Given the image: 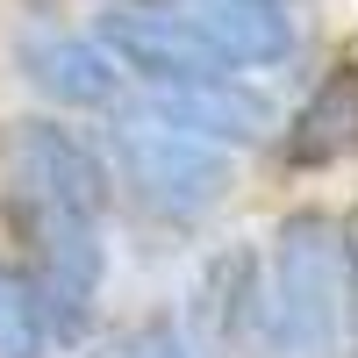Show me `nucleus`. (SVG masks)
I'll return each mask as SVG.
<instances>
[{"label":"nucleus","instance_id":"nucleus-1","mask_svg":"<svg viewBox=\"0 0 358 358\" xmlns=\"http://www.w3.org/2000/svg\"><path fill=\"white\" fill-rule=\"evenodd\" d=\"M94 136L115 179V208H129L151 229H201L236 194V151L165 122L129 94L108 115H94Z\"/></svg>","mask_w":358,"mask_h":358},{"label":"nucleus","instance_id":"nucleus-2","mask_svg":"<svg viewBox=\"0 0 358 358\" xmlns=\"http://www.w3.org/2000/svg\"><path fill=\"white\" fill-rule=\"evenodd\" d=\"M258 358H344L337 208H287L258 244Z\"/></svg>","mask_w":358,"mask_h":358},{"label":"nucleus","instance_id":"nucleus-3","mask_svg":"<svg viewBox=\"0 0 358 358\" xmlns=\"http://www.w3.org/2000/svg\"><path fill=\"white\" fill-rule=\"evenodd\" d=\"M0 236L22 258V273L36 280L57 351H79L108 322V215L0 194Z\"/></svg>","mask_w":358,"mask_h":358},{"label":"nucleus","instance_id":"nucleus-4","mask_svg":"<svg viewBox=\"0 0 358 358\" xmlns=\"http://www.w3.org/2000/svg\"><path fill=\"white\" fill-rule=\"evenodd\" d=\"M0 194L115 222V179H108V158H101V136L79 129L57 108L0 115Z\"/></svg>","mask_w":358,"mask_h":358},{"label":"nucleus","instance_id":"nucleus-5","mask_svg":"<svg viewBox=\"0 0 358 358\" xmlns=\"http://www.w3.org/2000/svg\"><path fill=\"white\" fill-rule=\"evenodd\" d=\"M8 65L22 79V94L36 108H57V115H108L129 94L122 65L94 43V29L57 22V8L50 15H22L8 29Z\"/></svg>","mask_w":358,"mask_h":358},{"label":"nucleus","instance_id":"nucleus-6","mask_svg":"<svg viewBox=\"0 0 358 358\" xmlns=\"http://www.w3.org/2000/svg\"><path fill=\"white\" fill-rule=\"evenodd\" d=\"M129 101H143L151 115L194 129L222 151H258L280 129V108L265 94V79L251 72H208V79H165V86H129Z\"/></svg>","mask_w":358,"mask_h":358},{"label":"nucleus","instance_id":"nucleus-7","mask_svg":"<svg viewBox=\"0 0 358 358\" xmlns=\"http://www.w3.org/2000/svg\"><path fill=\"white\" fill-rule=\"evenodd\" d=\"M273 158H280V172H301V179L358 165V50L330 57L301 86V101L273 129Z\"/></svg>","mask_w":358,"mask_h":358},{"label":"nucleus","instance_id":"nucleus-8","mask_svg":"<svg viewBox=\"0 0 358 358\" xmlns=\"http://www.w3.org/2000/svg\"><path fill=\"white\" fill-rule=\"evenodd\" d=\"M179 8L236 72H287L301 57V0H165Z\"/></svg>","mask_w":358,"mask_h":358},{"label":"nucleus","instance_id":"nucleus-9","mask_svg":"<svg viewBox=\"0 0 358 358\" xmlns=\"http://www.w3.org/2000/svg\"><path fill=\"white\" fill-rule=\"evenodd\" d=\"M0 358H57L43 294H36V280L22 273L15 251H0Z\"/></svg>","mask_w":358,"mask_h":358},{"label":"nucleus","instance_id":"nucleus-10","mask_svg":"<svg viewBox=\"0 0 358 358\" xmlns=\"http://www.w3.org/2000/svg\"><path fill=\"white\" fill-rule=\"evenodd\" d=\"M86 358H208L201 351V337L187 330L179 315H165V308H151V315H129V322H101L94 337L79 344Z\"/></svg>","mask_w":358,"mask_h":358},{"label":"nucleus","instance_id":"nucleus-11","mask_svg":"<svg viewBox=\"0 0 358 358\" xmlns=\"http://www.w3.org/2000/svg\"><path fill=\"white\" fill-rule=\"evenodd\" d=\"M337 229H344V358H358V208H344Z\"/></svg>","mask_w":358,"mask_h":358},{"label":"nucleus","instance_id":"nucleus-12","mask_svg":"<svg viewBox=\"0 0 358 358\" xmlns=\"http://www.w3.org/2000/svg\"><path fill=\"white\" fill-rule=\"evenodd\" d=\"M15 8H22V15H50L57 0H15Z\"/></svg>","mask_w":358,"mask_h":358},{"label":"nucleus","instance_id":"nucleus-13","mask_svg":"<svg viewBox=\"0 0 358 358\" xmlns=\"http://www.w3.org/2000/svg\"><path fill=\"white\" fill-rule=\"evenodd\" d=\"M151 8H165V0H151Z\"/></svg>","mask_w":358,"mask_h":358}]
</instances>
